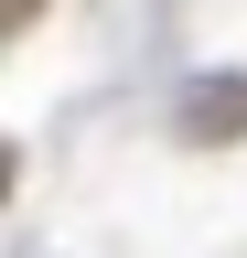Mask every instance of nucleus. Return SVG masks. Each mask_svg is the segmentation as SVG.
Listing matches in <instances>:
<instances>
[{"instance_id": "1", "label": "nucleus", "mask_w": 247, "mask_h": 258, "mask_svg": "<svg viewBox=\"0 0 247 258\" xmlns=\"http://www.w3.org/2000/svg\"><path fill=\"white\" fill-rule=\"evenodd\" d=\"M183 129H194V140H236V129H247V76H204V86H183Z\"/></svg>"}]
</instances>
